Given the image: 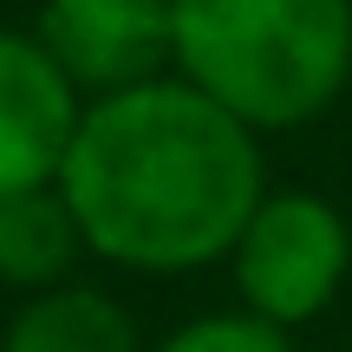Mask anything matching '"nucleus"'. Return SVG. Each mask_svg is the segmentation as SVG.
Masks as SVG:
<instances>
[{
    "label": "nucleus",
    "mask_w": 352,
    "mask_h": 352,
    "mask_svg": "<svg viewBox=\"0 0 352 352\" xmlns=\"http://www.w3.org/2000/svg\"><path fill=\"white\" fill-rule=\"evenodd\" d=\"M59 196L91 254L138 274H189L228 261L267 196V164L248 124L170 72L85 104Z\"/></svg>",
    "instance_id": "f257e3e1"
},
{
    "label": "nucleus",
    "mask_w": 352,
    "mask_h": 352,
    "mask_svg": "<svg viewBox=\"0 0 352 352\" xmlns=\"http://www.w3.org/2000/svg\"><path fill=\"white\" fill-rule=\"evenodd\" d=\"M0 352H144L131 314L98 287H46L13 314Z\"/></svg>",
    "instance_id": "423d86ee"
},
{
    "label": "nucleus",
    "mask_w": 352,
    "mask_h": 352,
    "mask_svg": "<svg viewBox=\"0 0 352 352\" xmlns=\"http://www.w3.org/2000/svg\"><path fill=\"white\" fill-rule=\"evenodd\" d=\"M228 267H235L241 314L294 333L340 300L352 274V228L314 189H267L241 222Z\"/></svg>",
    "instance_id": "7ed1b4c3"
},
{
    "label": "nucleus",
    "mask_w": 352,
    "mask_h": 352,
    "mask_svg": "<svg viewBox=\"0 0 352 352\" xmlns=\"http://www.w3.org/2000/svg\"><path fill=\"white\" fill-rule=\"evenodd\" d=\"M170 65L235 124L294 131L352 78V0H170Z\"/></svg>",
    "instance_id": "f03ea898"
},
{
    "label": "nucleus",
    "mask_w": 352,
    "mask_h": 352,
    "mask_svg": "<svg viewBox=\"0 0 352 352\" xmlns=\"http://www.w3.org/2000/svg\"><path fill=\"white\" fill-rule=\"evenodd\" d=\"M78 118L85 104H78L72 78L46 59V46L33 33L0 26V196L59 183Z\"/></svg>",
    "instance_id": "39448f33"
},
{
    "label": "nucleus",
    "mask_w": 352,
    "mask_h": 352,
    "mask_svg": "<svg viewBox=\"0 0 352 352\" xmlns=\"http://www.w3.org/2000/svg\"><path fill=\"white\" fill-rule=\"evenodd\" d=\"M78 248H85V235H78L59 183L0 196V280L46 294V287H59V274L72 267Z\"/></svg>",
    "instance_id": "0eeeda50"
},
{
    "label": "nucleus",
    "mask_w": 352,
    "mask_h": 352,
    "mask_svg": "<svg viewBox=\"0 0 352 352\" xmlns=\"http://www.w3.org/2000/svg\"><path fill=\"white\" fill-rule=\"evenodd\" d=\"M33 39L72 78V91H111L170 78V0H46Z\"/></svg>",
    "instance_id": "20e7f679"
},
{
    "label": "nucleus",
    "mask_w": 352,
    "mask_h": 352,
    "mask_svg": "<svg viewBox=\"0 0 352 352\" xmlns=\"http://www.w3.org/2000/svg\"><path fill=\"white\" fill-rule=\"evenodd\" d=\"M151 352H294V333L267 327L254 314H202L189 327H176L164 346Z\"/></svg>",
    "instance_id": "6e6552de"
}]
</instances>
